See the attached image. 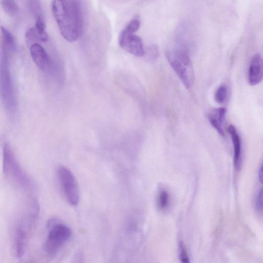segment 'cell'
I'll return each instance as SVG.
<instances>
[{"label":"cell","mask_w":263,"mask_h":263,"mask_svg":"<svg viewBox=\"0 0 263 263\" xmlns=\"http://www.w3.org/2000/svg\"><path fill=\"white\" fill-rule=\"evenodd\" d=\"M49 233L44 245L45 251L49 254L56 253L72 235L69 228L57 219H51L48 223Z\"/></svg>","instance_id":"4"},{"label":"cell","mask_w":263,"mask_h":263,"mask_svg":"<svg viewBox=\"0 0 263 263\" xmlns=\"http://www.w3.org/2000/svg\"><path fill=\"white\" fill-rule=\"evenodd\" d=\"M119 46L128 53L136 57H143L146 50L141 38L126 28L122 30L118 38Z\"/></svg>","instance_id":"6"},{"label":"cell","mask_w":263,"mask_h":263,"mask_svg":"<svg viewBox=\"0 0 263 263\" xmlns=\"http://www.w3.org/2000/svg\"><path fill=\"white\" fill-rule=\"evenodd\" d=\"M259 178L261 184L263 183V166L260 167L259 172Z\"/></svg>","instance_id":"22"},{"label":"cell","mask_w":263,"mask_h":263,"mask_svg":"<svg viewBox=\"0 0 263 263\" xmlns=\"http://www.w3.org/2000/svg\"><path fill=\"white\" fill-rule=\"evenodd\" d=\"M146 54H147L148 58L151 60H155L159 56V48L156 45H151L148 48Z\"/></svg>","instance_id":"20"},{"label":"cell","mask_w":263,"mask_h":263,"mask_svg":"<svg viewBox=\"0 0 263 263\" xmlns=\"http://www.w3.org/2000/svg\"><path fill=\"white\" fill-rule=\"evenodd\" d=\"M0 93L6 110L10 112H14L16 101L9 71L7 49L4 46L0 64Z\"/></svg>","instance_id":"3"},{"label":"cell","mask_w":263,"mask_h":263,"mask_svg":"<svg viewBox=\"0 0 263 263\" xmlns=\"http://www.w3.org/2000/svg\"><path fill=\"white\" fill-rule=\"evenodd\" d=\"M169 203V195L168 192L164 189H161L158 192L157 204L158 207L161 210L167 208Z\"/></svg>","instance_id":"13"},{"label":"cell","mask_w":263,"mask_h":263,"mask_svg":"<svg viewBox=\"0 0 263 263\" xmlns=\"http://www.w3.org/2000/svg\"><path fill=\"white\" fill-rule=\"evenodd\" d=\"M3 171L7 176L15 182L25 181L24 175L8 145H5L3 149Z\"/></svg>","instance_id":"7"},{"label":"cell","mask_w":263,"mask_h":263,"mask_svg":"<svg viewBox=\"0 0 263 263\" xmlns=\"http://www.w3.org/2000/svg\"><path fill=\"white\" fill-rule=\"evenodd\" d=\"M25 235L22 228L19 227L16 234V255L21 257L24 253Z\"/></svg>","instance_id":"12"},{"label":"cell","mask_w":263,"mask_h":263,"mask_svg":"<svg viewBox=\"0 0 263 263\" xmlns=\"http://www.w3.org/2000/svg\"><path fill=\"white\" fill-rule=\"evenodd\" d=\"M256 207L259 213L262 214L263 211V190L262 189L259 192L256 198Z\"/></svg>","instance_id":"21"},{"label":"cell","mask_w":263,"mask_h":263,"mask_svg":"<svg viewBox=\"0 0 263 263\" xmlns=\"http://www.w3.org/2000/svg\"><path fill=\"white\" fill-rule=\"evenodd\" d=\"M0 30H1L3 38L4 46L7 49H14L15 47V41L11 33L2 26L0 27Z\"/></svg>","instance_id":"14"},{"label":"cell","mask_w":263,"mask_h":263,"mask_svg":"<svg viewBox=\"0 0 263 263\" xmlns=\"http://www.w3.org/2000/svg\"><path fill=\"white\" fill-rule=\"evenodd\" d=\"M140 25H141V18L137 14L133 17V19L130 21L125 28L132 32L135 33L140 28Z\"/></svg>","instance_id":"18"},{"label":"cell","mask_w":263,"mask_h":263,"mask_svg":"<svg viewBox=\"0 0 263 263\" xmlns=\"http://www.w3.org/2000/svg\"><path fill=\"white\" fill-rule=\"evenodd\" d=\"M31 57L35 64L41 69H45L50 61L45 49L38 43H33L30 47Z\"/></svg>","instance_id":"9"},{"label":"cell","mask_w":263,"mask_h":263,"mask_svg":"<svg viewBox=\"0 0 263 263\" xmlns=\"http://www.w3.org/2000/svg\"><path fill=\"white\" fill-rule=\"evenodd\" d=\"M180 257L182 263H191L184 244L180 243Z\"/></svg>","instance_id":"19"},{"label":"cell","mask_w":263,"mask_h":263,"mask_svg":"<svg viewBox=\"0 0 263 263\" xmlns=\"http://www.w3.org/2000/svg\"><path fill=\"white\" fill-rule=\"evenodd\" d=\"M263 78V62L261 56L255 55L252 58L248 74L249 83L255 86L259 84Z\"/></svg>","instance_id":"8"},{"label":"cell","mask_w":263,"mask_h":263,"mask_svg":"<svg viewBox=\"0 0 263 263\" xmlns=\"http://www.w3.org/2000/svg\"><path fill=\"white\" fill-rule=\"evenodd\" d=\"M29 5L33 15L36 17L37 20H43L42 14V8L39 1H29Z\"/></svg>","instance_id":"17"},{"label":"cell","mask_w":263,"mask_h":263,"mask_svg":"<svg viewBox=\"0 0 263 263\" xmlns=\"http://www.w3.org/2000/svg\"><path fill=\"white\" fill-rule=\"evenodd\" d=\"M226 112L225 108H220L213 110L208 115L210 123L222 136L225 135L223 127Z\"/></svg>","instance_id":"11"},{"label":"cell","mask_w":263,"mask_h":263,"mask_svg":"<svg viewBox=\"0 0 263 263\" xmlns=\"http://www.w3.org/2000/svg\"><path fill=\"white\" fill-rule=\"evenodd\" d=\"M228 131L232 136L234 149V165L237 170H239L241 165L242 145L240 135L233 125L228 128Z\"/></svg>","instance_id":"10"},{"label":"cell","mask_w":263,"mask_h":263,"mask_svg":"<svg viewBox=\"0 0 263 263\" xmlns=\"http://www.w3.org/2000/svg\"><path fill=\"white\" fill-rule=\"evenodd\" d=\"M52 13L62 37L74 42L81 36L83 18L81 5L76 0H56L52 2Z\"/></svg>","instance_id":"1"},{"label":"cell","mask_w":263,"mask_h":263,"mask_svg":"<svg viewBox=\"0 0 263 263\" xmlns=\"http://www.w3.org/2000/svg\"><path fill=\"white\" fill-rule=\"evenodd\" d=\"M57 177L66 201L71 205L77 206L79 202L80 194L78 185L74 174L67 168L60 166L57 169Z\"/></svg>","instance_id":"5"},{"label":"cell","mask_w":263,"mask_h":263,"mask_svg":"<svg viewBox=\"0 0 263 263\" xmlns=\"http://www.w3.org/2000/svg\"><path fill=\"white\" fill-rule=\"evenodd\" d=\"M167 58L169 64L187 89L194 84V66L188 55L183 49L173 48L167 51Z\"/></svg>","instance_id":"2"},{"label":"cell","mask_w":263,"mask_h":263,"mask_svg":"<svg viewBox=\"0 0 263 263\" xmlns=\"http://www.w3.org/2000/svg\"><path fill=\"white\" fill-rule=\"evenodd\" d=\"M228 87L225 84H222L218 87L215 95L216 102L219 104L224 103L227 97Z\"/></svg>","instance_id":"16"},{"label":"cell","mask_w":263,"mask_h":263,"mask_svg":"<svg viewBox=\"0 0 263 263\" xmlns=\"http://www.w3.org/2000/svg\"><path fill=\"white\" fill-rule=\"evenodd\" d=\"M4 11L10 15H14L18 12L19 7L14 1L4 0L1 2Z\"/></svg>","instance_id":"15"}]
</instances>
